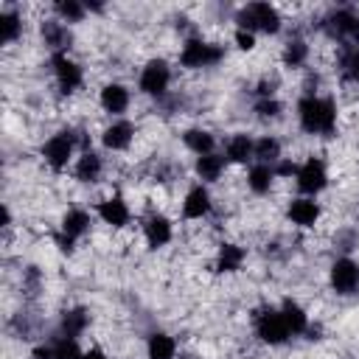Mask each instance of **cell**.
Here are the masks:
<instances>
[{"mask_svg": "<svg viewBox=\"0 0 359 359\" xmlns=\"http://www.w3.org/2000/svg\"><path fill=\"white\" fill-rule=\"evenodd\" d=\"M297 123L303 132L309 135H320L328 137L337 129V104L328 95H317L309 93L297 101Z\"/></svg>", "mask_w": 359, "mask_h": 359, "instance_id": "cell-1", "label": "cell"}, {"mask_svg": "<svg viewBox=\"0 0 359 359\" xmlns=\"http://www.w3.org/2000/svg\"><path fill=\"white\" fill-rule=\"evenodd\" d=\"M236 28L252 34H278L280 31V11L269 3H247L236 14Z\"/></svg>", "mask_w": 359, "mask_h": 359, "instance_id": "cell-2", "label": "cell"}, {"mask_svg": "<svg viewBox=\"0 0 359 359\" xmlns=\"http://www.w3.org/2000/svg\"><path fill=\"white\" fill-rule=\"evenodd\" d=\"M76 135L70 129H62L56 135H50L42 143V160L53 168V171H65L70 163H76Z\"/></svg>", "mask_w": 359, "mask_h": 359, "instance_id": "cell-3", "label": "cell"}, {"mask_svg": "<svg viewBox=\"0 0 359 359\" xmlns=\"http://www.w3.org/2000/svg\"><path fill=\"white\" fill-rule=\"evenodd\" d=\"M224 50L213 42H205L199 36H191L182 42V50H180V65L188 67V70H202V67H210L216 62H222Z\"/></svg>", "mask_w": 359, "mask_h": 359, "instance_id": "cell-4", "label": "cell"}, {"mask_svg": "<svg viewBox=\"0 0 359 359\" xmlns=\"http://www.w3.org/2000/svg\"><path fill=\"white\" fill-rule=\"evenodd\" d=\"M171 87V67L165 59H149L143 67H140V76H137V90L149 98H160L165 95Z\"/></svg>", "mask_w": 359, "mask_h": 359, "instance_id": "cell-5", "label": "cell"}, {"mask_svg": "<svg viewBox=\"0 0 359 359\" xmlns=\"http://www.w3.org/2000/svg\"><path fill=\"white\" fill-rule=\"evenodd\" d=\"M294 185H297L300 196H317L320 191H325V185H328V168H325V163L320 157H306L303 163H297Z\"/></svg>", "mask_w": 359, "mask_h": 359, "instance_id": "cell-6", "label": "cell"}, {"mask_svg": "<svg viewBox=\"0 0 359 359\" xmlns=\"http://www.w3.org/2000/svg\"><path fill=\"white\" fill-rule=\"evenodd\" d=\"M252 328H255V337H258L264 345H272V348L283 345V342L292 337L289 328H286V323H283L280 309H261V311L255 314V320H252Z\"/></svg>", "mask_w": 359, "mask_h": 359, "instance_id": "cell-7", "label": "cell"}, {"mask_svg": "<svg viewBox=\"0 0 359 359\" xmlns=\"http://www.w3.org/2000/svg\"><path fill=\"white\" fill-rule=\"evenodd\" d=\"M328 283H331V289H334L337 294H342V297L356 294V292H359V264H356L353 258H348V255L337 258V261L331 264V269H328Z\"/></svg>", "mask_w": 359, "mask_h": 359, "instance_id": "cell-8", "label": "cell"}, {"mask_svg": "<svg viewBox=\"0 0 359 359\" xmlns=\"http://www.w3.org/2000/svg\"><path fill=\"white\" fill-rule=\"evenodd\" d=\"M50 70H53V79H56V87L62 93H76L84 81V73L79 67L76 59H70L67 53H50Z\"/></svg>", "mask_w": 359, "mask_h": 359, "instance_id": "cell-9", "label": "cell"}, {"mask_svg": "<svg viewBox=\"0 0 359 359\" xmlns=\"http://www.w3.org/2000/svg\"><path fill=\"white\" fill-rule=\"evenodd\" d=\"M210 210H213V196H210L208 185H202V182L191 185L182 196V219L185 222H199V219L210 216Z\"/></svg>", "mask_w": 359, "mask_h": 359, "instance_id": "cell-10", "label": "cell"}, {"mask_svg": "<svg viewBox=\"0 0 359 359\" xmlns=\"http://www.w3.org/2000/svg\"><path fill=\"white\" fill-rule=\"evenodd\" d=\"M90 224H93V219L84 208H67V213L62 216V236H59L62 250H70L90 230Z\"/></svg>", "mask_w": 359, "mask_h": 359, "instance_id": "cell-11", "label": "cell"}, {"mask_svg": "<svg viewBox=\"0 0 359 359\" xmlns=\"http://www.w3.org/2000/svg\"><path fill=\"white\" fill-rule=\"evenodd\" d=\"M132 140H135V123L126 118H115L101 132V143L107 151H126L132 146Z\"/></svg>", "mask_w": 359, "mask_h": 359, "instance_id": "cell-12", "label": "cell"}, {"mask_svg": "<svg viewBox=\"0 0 359 359\" xmlns=\"http://www.w3.org/2000/svg\"><path fill=\"white\" fill-rule=\"evenodd\" d=\"M174 238V224L168 216L163 213H151L146 222H143V241L149 250H163L165 244H171Z\"/></svg>", "mask_w": 359, "mask_h": 359, "instance_id": "cell-13", "label": "cell"}, {"mask_svg": "<svg viewBox=\"0 0 359 359\" xmlns=\"http://www.w3.org/2000/svg\"><path fill=\"white\" fill-rule=\"evenodd\" d=\"M95 213H98V219H101L107 227H112V230H121V227H126V224L132 222V210H129L126 199L118 196V194H115V196H107L104 202H98Z\"/></svg>", "mask_w": 359, "mask_h": 359, "instance_id": "cell-14", "label": "cell"}, {"mask_svg": "<svg viewBox=\"0 0 359 359\" xmlns=\"http://www.w3.org/2000/svg\"><path fill=\"white\" fill-rule=\"evenodd\" d=\"M286 216L297 227H314L320 222V216H323V208H320L317 196H294L289 202V208H286Z\"/></svg>", "mask_w": 359, "mask_h": 359, "instance_id": "cell-15", "label": "cell"}, {"mask_svg": "<svg viewBox=\"0 0 359 359\" xmlns=\"http://www.w3.org/2000/svg\"><path fill=\"white\" fill-rule=\"evenodd\" d=\"M129 101H132L129 87L121 84V81H109V84H104L101 93H98V104H101V109L109 112V115H115V118H121V115L129 109Z\"/></svg>", "mask_w": 359, "mask_h": 359, "instance_id": "cell-16", "label": "cell"}, {"mask_svg": "<svg viewBox=\"0 0 359 359\" xmlns=\"http://www.w3.org/2000/svg\"><path fill=\"white\" fill-rule=\"evenodd\" d=\"M331 34L342 42H348L351 48H359V14H353L351 8H339L331 14L328 20Z\"/></svg>", "mask_w": 359, "mask_h": 359, "instance_id": "cell-17", "label": "cell"}, {"mask_svg": "<svg viewBox=\"0 0 359 359\" xmlns=\"http://www.w3.org/2000/svg\"><path fill=\"white\" fill-rule=\"evenodd\" d=\"M222 154L233 165H247V163L255 160V140L250 135H244V132H236V135H230L224 140V151Z\"/></svg>", "mask_w": 359, "mask_h": 359, "instance_id": "cell-18", "label": "cell"}, {"mask_svg": "<svg viewBox=\"0 0 359 359\" xmlns=\"http://www.w3.org/2000/svg\"><path fill=\"white\" fill-rule=\"evenodd\" d=\"M101 174H104V160H101V154L84 149V151L76 157V163H73V177H76L79 182H95Z\"/></svg>", "mask_w": 359, "mask_h": 359, "instance_id": "cell-19", "label": "cell"}, {"mask_svg": "<svg viewBox=\"0 0 359 359\" xmlns=\"http://www.w3.org/2000/svg\"><path fill=\"white\" fill-rule=\"evenodd\" d=\"M224 168H227V160H224V154H219V151L202 154V157H196V163H194V171H196V177H199L202 185L222 180Z\"/></svg>", "mask_w": 359, "mask_h": 359, "instance_id": "cell-20", "label": "cell"}, {"mask_svg": "<svg viewBox=\"0 0 359 359\" xmlns=\"http://www.w3.org/2000/svg\"><path fill=\"white\" fill-rule=\"evenodd\" d=\"M182 143H185V149H188L191 154H196V157L216 151V137H213L208 129H199V126L185 129V132H182Z\"/></svg>", "mask_w": 359, "mask_h": 359, "instance_id": "cell-21", "label": "cell"}, {"mask_svg": "<svg viewBox=\"0 0 359 359\" xmlns=\"http://www.w3.org/2000/svg\"><path fill=\"white\" fill-rule=\"evenodd\" d=\"M280 314H283V323H286L292 337H300V334L309 331V314L297 300H283L280 303Z\"/></svg>", "mask_w": 359, "mask_h": 359, "instance_id": "cell-22", "label": "cell"}, {"mask_svg": "<svg viewBox=\"0 0 359 359\" xmlns=\"http://www.w3.org/2000/svg\"><path fill=\"white\" fill-rule=\"evenodd\" d=\"M146 356L149 359H177V339L165 331H154L146 339Z\"/></svg>", "mask_w": 359, "mask_h": 359, "instance_id": "cell-23", "label": "cell"}, {"mask_svg": "<svg viewBox=\"0 0 359 359\" xmlns=\"http://www.w3.org/2000/svg\"><path fill=\"white\" fill-rule=\"evenodd\" d=\"M275 180H278V177H275V168H272V165L252 163V165L247 168V188H250L252 194H258V196L269 194V188H272Z\"/></svg>", "mask_w": 359, "mask_h": 359, "instance_id": "cell-24", "label": "cell"}, {"mask_svg": "<svg viewBox=\"0 0 359 359\" xmlns=\"http://www.w3.org/2000/svg\"><path fill=\"white\" fill-rule=\"evenodd\" d=\"M244 258H247L244 247H238L233 241H224L216 252V269L219 272H238L244 266Z\"/></svg>", "mask_w": 359, "mask_h": 359, "instance_id": "cell-25", "label": "cell"}, {"mask_svg": "<svg viewBox=\"0 0 359 359\" xmlns=\"http://www.w3.org/2000/svg\"><path fill=\"white\" fill-rule=\"evenodd\" d=\"M278 160H283V146L275 135H264L255 140V160L252 163H264V165H275Z\"/></svg>", "mask_w": 359, "mask_h": 359, "instance_id": "cell-26", "label": "cell"}, {"mask_svg": "<svg viewBox=\"0 0 359 359\" xmlns=\"http://www.w3.org/2000/svg\"><path fill=\"white\" fill-rule=\"evenodd\" d=\"M42 36H45V42L53 48V53H67V39H70V34H67L65 22L48 20V22L42 25Z\"/></svg>", "mask_w": 359, "mask_h": 359, "instance_id": "cell-27", "label": "cell"}, {"mask_svg": "<svg viewBox=\"0 0 359 359\" xmlns=\"http://www.w3.org/2000/svg\"><path fill=\"white\" fill-rule=\"evenodd\" d=\"M87 325H90V314L84 309H70L62 317V337H76L79 339Z\"/></svg>", "mask_w": 359, "mask_h": 359, "instance_id": "cell-28", "label": "cell"}, {"mask_svg": "<svg viewBox=\"0 0 359 359\" xmlns=\"http://www.w3.org/2000/svg\"><path fill=\"white\" fill-rule=\"evenodd\" d=\"M50 359H84V351L79 348L76 337H62L50 342Z\"/></svg>", "mask_w": 359, "mask_h": 359, "instance_id": "cell-29", "label": "cell"}, {"mask_svg": "<svg viewBox=\"0 0 359 359\" xmlns=\"http://www.w3.org/2000/svg\"><path fill=\"white\" fill-rule=\"evenodd\" d=\"M20 34H22V17L17 11L6 8L0 14V39H3V45H11Z\"/></svg>", "mask_w": 359, "mask_h": 359, "instance_id": "cell-30", "label": "cell"}, {"mask_svg": "<svg viewBox=\"0 0 359 359\" xmlns=\"http://www.w3.org/2000/svg\"><path fill=\"white\" fill-rule=\"evenodd\" d=\"M280 59H283L286 67H303L306 59H309V45H306L303 39H289V42L283 45Z\"/></svg>", "mask_w": 359, "mask_h": 359, "instance_id": "cell-31", "label": "cell"}, {"mask_svg": "<svg viewBox=\"0 0 359 359\" xmlns=\"http://www.w3.org/2000/svg\"><path fill=\"white\" fill-rule=\"evenodd\" d=\"M53 11L59 14V22H81L87 14V6H81L79 0H59Z\"/></svg>", "mask_w": 359, "mask_h": 359, "instance_id": "cell-32", "label": "cell"}, {"mask_svg": "<svg viewBox=\"0 0 359 359\" xmlns=\"http://www.w3.org/2000/svg\"><path fill=\"white\" fill-rule=\"evenodd\" d=\"M339 70L348 81H359V48L345 45L339 53Z\"/></svg>", "mask_w": 359, "mask_h": 359, "instance_id": "cell-33", "label": "cell"}, {"mask_svg": "<svg viewBox=\"0 0 359 359\" xmlns=\"http://www.w3.org/2000/svg\"><path fill=\"white\" fill-rule=\"evenodd\" d=\"M255 112H258L261 118H278V115H280V101L272 98V95H264V98L255 104Z\"/></svg>", "mask_w": 359, "mask_h": 359, "instance_id": "cell-34", "label": "cell"}, {"mask_svg": "<svg viewBox=\"0 0 359 359\" xmlns=\"http://www.w3.org/2000/svg\"><path fill=\"white\" fill-rule=\"evenodd\" d=\"M233 39H236V48H238V50H255L258 34H252V31H244V28H236Z\"/></svg>", "mask_w": 359, "mask_h": 359, "instance_id": "cell-35", "label": "cell"}, {"mask_svg": "<svg viewBox=\"0 0 359 359\" xmlns=\"http://www.w3.org/2000/svg\"><path fill=\"white\" fill-rule=\"evenodd\" d=\"M84 359H109V356H107V351H104V348L93 345V348H87V351H84Z\"/></svg>", "mask_w": 359, "mask_h": 359, "instance_id": "cell-36", "label": "cell"}]
</instances>
